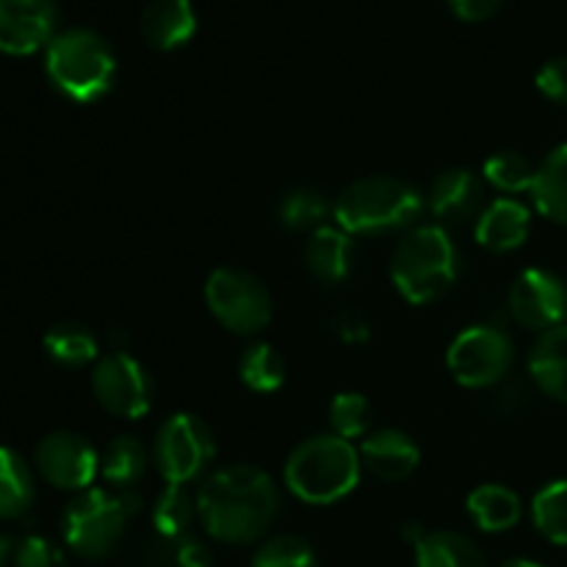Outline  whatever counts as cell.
Instances as JSON below:
<instances>
[{
    "instance_id": "obj_1",
    "label": "cell",
    "mask_w": 567,
    "mask_h": 567,
    "mask_svg": "<svg viewBox=\"0 0 567 567\" xmlns=\"http://www.w3.org/2000/svg\"><path fill=\"white\" fill-rule=\"evenodd\" d=\"M277 487L255 465H227L205 480L197 515L205 532L221 543H252L264 537L277 515Z\"/></svg>"
},
{
    "instance_id": "obj_2",
    "label": "cell",
    "mask_w": 567,
    "mask_h": 567,
    "mask_svg": "<svg viewBox=\"0 0 567 567\" xmlns=\"http://www.w3.org/2000/svg\"><path fill=\"white\" fill-rule=\"evenodd\" d=\"M360 452L338 435H316L299 443L286 463V485L308 504H332L358 487Z\"/></svg>"
},
{
    "instance_id": "obj_3",
    "label": "cell",
    "mask_w": 567,
    "mask_h": 567,
    "mask_svg": "<svg viewBox=\"0 0 567 567\" xmlns=\"http://www.w3.org/2000/svg\"><path fill=\"white\" fill-rule=\"evenodd\" d=\"M44 70L61 94L75 103H94L114 86L116 59L100 33L70 28L50 39Z\"/></svg>"
},
{
    "instance_id": "obj_4",
    "label": "cell",
    "mask_w": 567,
    "mask_h": 567,
    "mask_svg": "<svg viewBox=\"0 0 567 567\" xmlns=\"http://www.w3.org/2000/svg\"><path fill=\"white\" fill-rule=\"evenodd\" d=\"M391 280L408 302L430 305L457 280V249L443 227L410 230L391 258Z\"/></svg>"
},
{
    "instance_id": "obj_5",
    "label": "cell",
    "mask_w": 567,
    "mask_h": 567,
    "mask_svg": "<svg viewBox=\"0 0 567 567\" xmlns=\"http://www.w3.org/2000/svg\"><path fill=\"white\" fill-rule=\"evenodd\" d=\"M338 227L352 236L391 233L413 225L421 214V194L408 181L393 175L360 177L336 199Z\"/></svg>"
},
{
    "instance_id": "obj_6",
    "label": "cell",
    "mask_w": 567,
    "mask_h": 567,
    "mask_svg": "<svg viewBox=\"0 0 567 567\" xmlns=\"http://www.w3.org/2000/svg\"><path fill=\"white\" fill-rule=\"evenodd\" d=\"M136 498L125 493L94 491V487L78 493L66 504L61 518L66 546L83 559H103L114 554L125 537L127 520L136 513Z\"/></svg>"
},
{
    "instance_id": "obj_7",
    "label": "cell",
    "mask_w": 567,
    "mask_h": 567,
    "mask_svg": "<svg viewBox=\"0 0 567 567\" xmlns=\"http://www.w3.org/2000/svg\"><path fill=\"white\" fill-rule=\"evenodd\" d=\"M210 313L236 336H255L271 321V297L258 277L241 269H216L205 282Z\"/></svg>"
},
{
    "instance_id": "obj_8",
    "label": "cell",
    "mask_w": 567,
    "mask_h": 567,
    "mask_svg": "<svg viewBox=\"0 0 567 567\" xmlns=\"http://www.w3.org/2000/svg\"><path fill=\"white\" fill-rule=\"evenodd\" d=\"M214 435L197 415L175 413L161 424L153 443V460L158 474L169 485H186L197 480L214 460Z\"/></svg>"
},
{
    "instance_id": "obj_9",
    "label": "cell",
    "mask_w": 567,
    "mask_h": 567,
    "mask_svg": "<svg viewBox=\"0 0 567 567\" xmlns=\"http://www.w3.org/2000/svg\"><path fill=\"white\" fill-rule=\"evenodd\" d=\"M449 371L465 388H491L504 380L513 363V343L487 324L468 327L449 347Z\"/></svg>"
},
{
    "instance_id": "obj_10",
    "label": "cell",
    "mask_w": 567,
    "mask_h": 567,
    "mask_svg": "<svg viewBox=\"0 0 567 567\" xmlns=\"http://www.w3.org/2000/svg\"><path fill=\"white\" fill-rule=\"evenodd\" d=\"M92 391L100 408L116 419L136 421L153 408V380L147 369L127 352H111L97 360Z\"/></svg>"
},
{
    "instance_id": "obj_11",
    "label": "cell",
    "mask_w": 567,
    "mask_h": 567,
    "mask_svg": "<svg viewBox=\"0 0 567 567\" xmlns=\"http://www.w3.org/2000/svg\"><path fill=\"white\" fill-rule=\"evenodd\" d=\"M39 474L59 491H89L100 474V457L92 443L75 432H53L42 437L33 454Z\"/></svg>"
},
{
    "instance_id": "obj_12",
    "label": "cell",
    "mask_w": 567,
    "mask_h": 567,
    "mask_svg": "<svg viewBox=\"0 0 567 567\" xmlns=\"http://www.w3.org/2000/svg\"><path fill=\"white\" fill-rule=\"evenodd\" d=\"M509 313L526 330L548 332L567 319V286L546 269H526L509 286Z\"/></svg>"
},
{
    "instance_id": "obj_13",
    "label": "cell",
    "mask_w": 567,
    "mask_h": 567,
    "mask_svg": "<svg viewBox=\"0 0 567 567\" xmlns=\"http://www.w3.org/2000/svg\"><path fill=\"white\" fill-rule=\"evenodd\" d=\"M55 17L53 0H0V50L28 55L50 44Z\"/></svg>"
},
{
    "instance_id": "obj_14",
    "label": "cell",
    "mask_w": 567,
    "mask_h": 567,
    "mask_svg": "<svg viewBox=\"0 0 567 567\" xmlns=\"http://www.w3.org/2000/svg\"><path fill=\"white\" fill-rule=\"evenodd\" d=\"M360 463L371 476L382 482H402L419 468L421 449L410 435L399 430L371 432L360 446Z\"/></svg>"
},
{
    "instance_id": "obj_15",
    "label": "cell",
    "mask_w": 567,
    "mask_h": 567,
    "mask_svg": "<svg viewBox=\"0 0 567 567\" xmlns=\"http://www.w3.org/2000/svg\"><path fill=\"white\" fill-rule=\"evenodd\" d=\"M532 227L529 208L513 197L493 199L476 216V241L491 252H513L526 241Z\"/></svg>"
},
{
    "instance_id": "obj_16",
    "label": "cell",
    "mask_w": 567,
    "mask_h": 567,
    "mask_svg": "<svg viewBox=\"0 0 567 567\" xmlns=\"http://www.w3.org/2000/svg\"><path fill=\"white\" fill-rule=\"evenodd\" d=\"M197 31L192 0H150L142 11V37L158 50H175Z\"/></svg>"
},
{
    "instance_id": "obj_17",
    "label": "cell",
    "mask_w": 567,
    "mask_h": 567,
    "mask_svg": "<svg viewBox=\"0 0 567 567\" xmlns=\"http://www.w3.org/2000/svg\"><path fill=\"white\" fill-rule=\"evenodd\" d=\"M482 183L468 169H446L430 192V208L443 221H465L480 214Z\"/></svg>"
},
{
    "instance_id": "obj_18",
    "label": "cell",
    "mask_w": 567,
    "mask_h": 567,
    "mask_svg": "<svg viewBox=\"0 0 567 567\" xmlns=\"http://www.w3.org/2000/svg\"><path fill=\"white\" fill-rule=\"evenodd\" d=\"M305 264L310 275L324 286H338L352 271V238L341 227H319L308 238Z\"/></svg>"
},
{
    "instance_id": "obj_19",
    "label": "cell",
    "mask_w": 567,
    "mask_h": 567,
    "mask_svg": "<svg viewBox=\"0 0 567 567\" xmlns=\"http://www.w3.org/2000/svg\"><path fill=\"white\" fill-rule=\"evenodd\" d=\"M529 374L543 393L567 404V324L537 338L529 354Z\"/></svg>"
},
{
    "instance_id": "obj_20",
    "label": "cell",
    "mask_w": 567,
    "mask_h": 567,
    "mask_svg": "<svg viewBox=\"0 0 567 567\" xmlns=\"http://www.w3.org/2000/svg\"><path fill=\"white\" fill-rule=\"evenodd\" d=\"M532 199L546 219L567 225V144L551 150L537 166Z\"/></svg>"
},
{
    "instance_id": "obj_21",
    "label": "cell",
    "mask_w": 567,
    "mask_h": 567,
    "mask_svg": "<svg viewBox=\"0 0 567 567\" xmlns=\"http://www.w3.org/2000/svg\"><path fill=\"white\" fill-rule=\"evenodd\" d=\"M419 567H487L480 546L457 532H430L415 543Z\"/></svg>"
},
{
    "instance_id": "obj_22",
    "label": "cell",
    "mask_w": 567,
    "mask_h": 567,
    "mask_svg": "<svg viewBox=\"0 0 567 567\" xmlns=\"http://www.w3.org/2000/svg\"><path fill=\"white\" fill-rule=\"evenodd\" d=\"M520 498L504 485H480L468 496V515L482 532H507L520 520Z\"/></svg>"
},
{
    "instance_id": "obj_23",
    "label": "cell",
    "mask_w": 567,
    "mask_h": 567,
    "mask_svg": "<svg viewBox=\"0 0 567 567\" xmlns=\"http://www.w3.org/2000/svg\"><path fill=\"white\" fill-rule=\"evenodd\" d=\"M33 504V474L22 454L0 446V520L25 515Z\"/></svg>"
},
{
    "instance_id": "obj_24",
    "label": "cell",
    "mask_w": 567,
    "mask_h": 567,
    "mask_svg": "<svg viewBox=\"0 0 567 567\" xmlns=\"http://www.w3.org/2000/svg\"><path fill=\"white\" fill-rule=\"evenodd\" d=\"M44 352L53 363L64 365V369H83L97 358V338L86 324L61 321V324L50 327L48 336H44Z\"/></svg>"
},
{
    "instance_id": "obj_25",
    "label": "cell",
    "mask_w": 567,
    "mask_h": 567,
    "mask_svg": "<svg viewBox=\"0 0 567 567\" xmlns=\"http://www.w3.org/2000/svg\"><path fill=\"white\" fill-rule=\"evenodd\" d=\"M144 471H147V452L131 435L114 437L100 457V476L116 491H127L136 485Z\"/></svg>"
},
{
    "instance_id": "obj_26",
    "label": "cell",
    "mask_w": 567,
    "mask_h": 567,
    "mask_svg": "<svg viewBox=\"0 0 567 567\" xmlns=\"http://www.w3.org/2000/svg\"><path fill=\"white\" fill-rule=\"evenodd\" d=\"M238 374H241L244 385L249 391L275 393L286 382V360L269 343H255L244 352L241 363H238Z\"/></svg>"
},
{
    "instance_id": "obj_27",
    "label": "cell",
    "mask_w": 567,
    "mask_h": 567,
    "mask_svg": "<svg viewBox=\"0 0 567 567\" xmlns=\"http://www.w3.org/2000/svg\"><path fill=\"white\" fill-rule=\"evenodd\" d=\"M537 532L554 546H567V480L543 487L532 502Z\"/></svg>"
},
{
    "instance_id": "obj_28",
    "label": "cell",
    "mask_w": 567,
    "mask_h": 567,
    "mask_svg": "<svg viewBox=\"0 0 567 567\" xmlns=\"http://www.w3.org/2000/svg\"><path fill=\"white\" fill-rule=\"evenodd\" d=\"M485 181L504 194L532 192L537 166L518 150H502L485 161Z\"/></svg>"
},
{
    "instance_id": "obj_29",
    "label": "cell",
    "mask_w": 567,
    "mask_h": 567,
    "mask_svg": "<svg viewBox=\"0 0 567 567\" xmlns=\"http://www.w3.org/2000/svg\"><path fill=\"white\" fill-rule=\"evenodd\" d=\"M194 507L192 496L183 491V485H169L158 496V502L153 504V526L155 535L169 537V540H177V537H186V529L192 526Z\"/></svg>"
},
{
    "instance_id": "obj_30",
    "label": "cell",
    "mask_w": 567,
    "mask_h": 567,
    "mask_svg": "<svg viewBox=\"0 0 567 567\" xmlns=\"http://www.w3.org/2000/svg\"><path fill=\"white\" fill-rule=\"evenodd\" d=\"M330 424L332 435L343 437V441L365 435L371 424L369 399L363 393H338L330 404Z\"/></svg>"
},
{
    "instance_id": "obj_31",
    "label": "cell",
    "mask_w": 567,
    "mask_h": 567,
    "mask_svg": "<svg viewBox=\"0 0 567 567\" xmlns=\"http://www.w3.org/2000/svg\"><path fill=\"white\" fill-rule=\"evenodd\" d=\"M324 216L327 199L316 188H297L280 205L282 225L291 227V230H319V227H324L321 225Z\"/></svg>"
},
{
    "instance_id": "obj_32",
    "label": "cell",
    "mask_w": 567,
    "mask_h": 567,
    "mask_svg": "<svg viewBox=\"0 0 567 567\" xmlns=\"http://www.w3.org/2000/svg\"><path fill=\"white\" fill-rule=\"evenodd\" d=\"M252 567H319L313 548L291 535L271 537L255 551Z\"/></svg>"
},
{
    "instance_id": "obj_33",
    "label": "cell",
    "mask_w": 567,
    "mask_h": 567,
    "mask_svg": "<svg viewBox=\"0 0 567 567\" xmlns=\"http://www.w3.org/2000/svg\"><path fill=\"white\" fill-rule=\"evenodd\" d=\"M17 567H66V557L53 540L31 535L14 548Z\"/></svg>"
},
{
    "instance_id": "obj_34",
    "label": "cell",
    "mask_w": 567,
    "mask_h": 567,
    "mask_svg": "<svg viewBox=\"0 0 567 567\" xmlns=\"http://www.w3.org/2000/svg\"><path fill=\"white\" fill-rule=\"evenodd\" d=\"M537 89L546 94L554 103L567 105V59L559 55V59L546 61L537 72Z\"/></svg>"
},
{
    "instance_id": "obj_35",
    "label": "cell",
    "mask_w": 567,
    "mask_h": 567,
    "mask_svg": "<svg viewBox=\"0 0 567 567\" xmlns=\"http://www.w3.org/2000/svg\"><path fill=\"white\" fill-rule=\"evenodd\" d=\"M454 9V14L463 17V20H485L493 11L502 6V0H449Z\"/></svg>"
},
{
    "instance_id": "obj_36",
    "label": "cell",
    "mask_w": 567,
    "mask_h": 567,
    "mask_svg": "<svg viewBox=\"0 0 567 567\" xmlns=\"http://www.w3.org/2000/svg\"><path fill=\"white\" fill-rule=\"evenodd\" d=\"M9 540L6 537H0V567H6V559H9Z\"/></svg>"
},
{
    "instance_id": "obj_37",
    "label": "cell",
    "mask_w": 567,
    "mask_h": 567,
    "mask_svg": "<svg viewBox=\"0 0 567 567\" xmlns=\"http://www.w3.org/2000/svg\"><path fill=\"white\" fill-rule=\"evenodd\" d=\"M502 567H543L540 563H532V559H513V563L502 565Z\"/></svg>"
}]
</instances>
